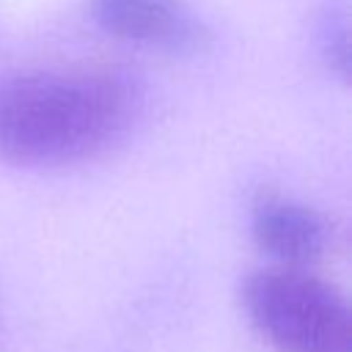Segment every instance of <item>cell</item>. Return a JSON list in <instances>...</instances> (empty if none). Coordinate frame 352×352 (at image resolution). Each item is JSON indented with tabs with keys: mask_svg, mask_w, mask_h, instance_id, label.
<instances>
[{
	"mask_svg": "<svg viewBox=\"0 0 352 352\" xmlns=\"http://www.w3.org/2000/svg\"><path fill=\"white\" fill-rule=\"evenodd\" d=\"M250 236L272 264L308 267L327 248V223L314 206L261 190L250 204Z\"/></svg>",
	"mask_w": 352,
	"mask_h": 352,
	"instance_id": "obj_4",
	"label": "cell"
},
{
	"mask_svg": "<svg viewBox=\"0 0 352 352\" xmlns=\"http://www.w3.org/2000/svg\"><path fill=\"white\" fill-rule=\"evenodd\" d=\"M319 44L322 55L336 69L344 80L349 74V19H346V6L344 0H327L319 14Z\"/></svg>",
	"mask_w": 352,
	"mask_h": 352,
	"instance_id": "obj_5",
	"label": "cell"
},
{
	"mask_svg": "<svg viewBox=\"0 0 352 352\" xmlns=\"http://www.w3.org/2000/svg\"><path fill=\"white\" fill-rule=\"evenodd\" d=\"M239 302L278 352H352V314L344 294L305 267L270 264L248 272Z\"/></svg>",
	"mask_w": 352,
	"mask_h": 352,
	"instance_id": "obj_2",
	"label": "cell"
},
{
	"mask_svg": "<svg viewBox=\"0 0 352 352\" xmlns=\"http://www.w3.org/2000/svg\"><path fill=\"white\" fill-rule=\"evenodd\" d=\"M135 91L113 72H33L0 80V162L55 168L124 138Z\"/></svg>",
	"mask_w": 352,
	"mask_h": 352,
	"instance_id": "obj_1",
	"label": "cell"
},
{
	"mask_svg": "<svg viewBox=\"0 0 352 352\" xmlns=\"http://www.w3.org/2000/svg\"><path fill=\"white\" fill-rule=\"evenodd\" d=\"M91 16L107 36L151 50L201 52L212 41L190 0H91Z\"/></svg>",
	"mask_w": 352,
	"mask_h": 352,
	"instance_id": "obj_3",
	"label": "cell"
}]
</instances>
